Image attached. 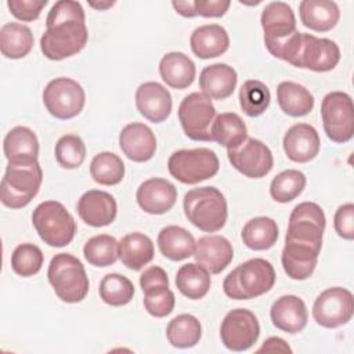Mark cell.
<instances>
[{"mask_svg": "<svg viewBox=\"0 0 354 354\" xmlns=\"http://www.w3.org/2000/svg\"><path fill=\"white\" fill-rule=\"evenodd\" d=\"M90 174L101 185H116L124 177V163L113 152H100L90 163Z\"/></svg>", "mask_w": 354, "mask_h": 354, "instance_id": "obj_37", "label": "cell"}, {"mask_svg": "<svg viewBox=\"0 0 354 354\" xmlns=\"http://www.w3.org/2000/svg\"><path fill=\"white\" fill-rule=\"evenodd\" d=\"M88 40L84 10L79 1H57L46 19L40 50L51 61H61L80 53Z\"/></svg>", "mask_w": 354, "mask_h": 354, "instance_id": "obj_2", "label": "cell"}, {"mask_svg": "<svg viewBox=\"0 0 354 354\" xmlns=\"http://www.w3.org/2000/svg\"><path fill=\"white\" fill-rule=\"evenodd\" d=\"M282 145L292 162L306 163L318 155L321 141L315 127L308 123H296L285 133Z\"/></svg>", "mask_w": 354, "mask_h": 354, "instance_id": "obj_19", "label": "cell"}, {"mask_svg": "<svg viewBox=\"0 0 354 354\" xmlns=\"http://www.w3.org/2000/svg\"><path fill=\"white\" fill-rule=\"evenodd\" d=\"M272 325L288 333L301 332L308 321L304 301L295 295H285L277 299L270 310Z\"/></svg>", "mask_w": 354, "mask_h": 354, "instance_id": "obj_23", "label": "cell"}, {"mask_svg": "<svg viewBox=\"0 0 354 354\" xmlns=\"http://www.w3.org/2000/svg\"><path fill=\"white\" fill-rule=\"evenodd\" d=\"M192 53L202 59L223 55L230 47V36L227 30L217 24L202 25L196 28L189 37Z\"/></svg>", "mask_w": 354, "mask_h": 354, "instance_id": "obj_24", "label": "cell"}, {"mask_svg": "<svg viewBox=\"0 0 354 354\" xmlns=\"http://www.w3.org/2000/svg\"><path fill=\"white\" fill-rule=\"evenodd\" d=\"M260 336L257 317L246 308L231 310L220 326L223 344L231 351H245L250 348Z\"/></svg>", "mask_w": 354, "mask_h": 354, "instance_id": "obj_14", "label": "cell"}, {"mask_svg": "<svg viewBox=\"0 0 354 354\" xmlns=\"http://www.w3.org/2000/svg\"><path fill=\"white\" fill-rule=\"evenodd\" d=\"M159 73L167 86L176 90H184L194 83L196 68L188 55L180 51H171L162 57Z\"/></svg>", "mask_w": 354, "mask_h": 354, "instance_id": "obj_26", "label": "cell"}, {"mask_svg": "<svg viewBox=\"0 0 354 354\" xmlns=\"http://www.w3.org/2000/svg\"><path fill=\"white\" fill-rule=\"evenodd\" d=\"M43 252L33 243L18 245L11 254V267L21 277H32L37 274L43 266Z\"/></svg>", "mask_w": 354, "mask_h": 354, "instance_id": "obj_43", "label": "cell"}, {"mask_svg": "<svg viewBox=\"0 0 354 354\" xmlns=\"http://www.w3.org/2000/svg\"><path fill=\"white\" fill-rule=\"evenodd\" d=\"M326 218L314 202H301L290 213L281 261L293 271H307L318 263Z\"/></svg>", "mask_w": 354, "mask_h": 354, "instance_id": "obj_1", "label": "cell"}, {"mask_svg": "<svg viewBox=\"0 0 354 354\" xmlns=\"http://www.w3.org/2000/svg\"><path fill=\"white\" fill-rule=\"evenodd\" d=\"M238 82L236 71L227 64H213L202 69L199 75V87L202 93L213 100L228 98Z\"/></svg>", "mask_w": 354, "mask_h": 354, "instance_id": "obj_25", "label": "cell"}, {"mask_svg": "<svg viewBox=\"0 0 354 354\" xmlns=\"http://www.w3.org/2000/svg\"><path fill=\"white\" fill-rule=\"evenodd\" d=\"M241 238L252 250H267L278 239V225L271 217H254L243 225Z\"/></svg>", "mask_w": 354, "mask_h": 354, "instance_id": "obj_35", "label": "cell"}, {"mask_svg": "<svg viewBox=\"0 0 354 354\" xmlns=\"http://www.w3.org/2000/svg\"><path fill=\"white\" fill-rule=\"evenodd\" d=\"M354 314L353 293L344 288L335 286L321 292L313 306L315 322L324 328L333 329L347 324Z\"/></svg>", "mask_w": 354, "mask_h": 354, "instance_id": "obj_13", "label": "cell"}, {"mask_svg": "<svg viewBox=\"0 0 354 354\" xmlns=\"http://www.w3.org/2000/svg\"><path fill=\"white\" fill-rule=\"evenodd\" d=\"M275 283L272 264L260 257L250 259L234 268L223 282L224 293L234 300H250L259 297Z\"/></svg>", "mask_w": 354, "mask_h": 354, "instance_id": "obj_4", "label": "cell"}, {"mask_svg": "<svg viewBox=\"0 0 354 354\" xmlns=\"http://www.w3.org/2000/svg\"><path fill=\"white\" fill-rule=\"evenodd\" d=\"M227 156L234 169L249 178H261L267 176L274 166L270 148L256 138L248 137L239 147L227 149Z\"/></svg>", "mask_w": 354, "mask_h": 354, "instance_id": "obj_15", "label": "cell"}, {"mask_svg": "<svg viewBox=\"0 0 354 354\" xmlns=\"http://www.w3.org/2000/svg\"><path fill=\"white\" fill-rule=\"evenodd\" d=\"M306 187L304 173L288 169L277 174L270 184V195L275 202L288 203L297 198Z\"/></svg>", "mask_w": 354, "mask_h": 354, "instance_id": "obj_40", "label": "cell"}, {"mask_svg": "<svg viewBox=\"0 0 354 354\" xmlns=\"http://www.w3.org/2000/svg\"><path fill=\"white\" fill-rule=\"evenodd\" d=\"M166 337L173 347H194L202 337V325L196 317L191 314H180L167 324Z\"/></svg>", "mask_w": 354, "mask_h": 354, "instance_id": "obj_36", "label": "cell"}, {"mask_svg": "<svg viewBox=\"0 0 354 354\" xmlns=\"http://www.w3.org/2000/svg\"><path fill=\"white\" fill-rule=\"evenodd\" d=\"M153 254V243L145 234L131 232L124 235L119 242V259L123 266L133 271H138L151 263Z\"/></svg>", "mask_w": 354, "mask_h": 354, "instance_id": "obj_30", "label": "cell"}, {"mask_svg": "<svg viewBox=\"0 0 354 354\" xmlns=\"http://www.w3.org/2000/svg\"><path fill=\"white\" fill-rule=\"evenodd\" d=\"M4 155L8 162H35L39 156V140L26 126H15L3 141Z\"/></svg>", "mask_w": 354, "mask_h": 354, "instance_id": "obj_28", "label": "cell"}, {"mask_svg": "<svg viewBox=\"0 0 354 354\" xmlns=\"http://www.w3.org/2000/svg\"><path fill=\"white\" fill-rule=\"evenodd\" d=\"M216 108L206 94L195 91L184 97L178 106V120L185 136L194 141H212L210 127Z\"/></svg>", "mask_w": 354, "mask_h": 354, "instance_id": "obj_11", "label": "cell"}, {"mask_svg": "<svg viewBox=\"0 0 354 354\" xmlns=\"http://www.w3.org/2000/svg\"><path fill=\"white\" fill-rule=\"evenodd\" d=\"M169 173L183 184H198L217 174L220 160L209 148L178 149L167 160Z\"/></svg>", "mask_w": 354, "mask_h": 354, "instance_id": "obj_9", "label": "cell"}, {"mask_svg": "<svg viewBox=\"0 0 354 354\" xmlns=\"http://www.w3.org/2000/svg\"><path fill=\"white\" fill-rule=\"evenodd\" d=\"M260 22L264 30V44L271 54L297 30L295 12L283 1L268 3L261 12Z\"/></svg>", "mask_w": 354, "mask_h": 354, "instance_id": "obj_16", "label": "cell"}, {"mask_svg": "<svg viewBox=\"0 0 354 354\" xmlns=\"http://www.w3.org/2000/svg\"><path fill=\"white\" fill-rule=\"evenodd\" d=\"M76 210L87 225L105 227L116 218L118 205L109 192L90 189L80 196Z\"/></svg>", "mask_w": 354, "mask_h": 354, "instance_id": "obj_17", "label": "cell"}, {"mask_svg": "<svg viewBox=\"0 0 354 354\" xmlns=\"http://www.w3.org/2000/svg\"><path fill=\"white\" fill-rule=\"evenodd\" d=\"M176 304L174 293L169 286H159L144 292V307L147 313L156 318L169 315Z\"/></svg>", "mask_w": 354, "mask_h": 354, "instance_id": "obj_44", "label": "cell"}, {"mask_svg": "<svg viewBox=\"0 0 354 354\" xmlns=\"http://www.w3.org/2000/svg\"><path fill=\"white\" fill-rule=\"evenodd\" d=\"M210 137L212 141L218 142L227 149H234L248 138V129L238 113L224 112L214 118L210 127Z\"/></svg>", "mask_w": 354, "mask_h": 354, "instance_id": "obj_31", "label": "cell"}, {"mask_svg": "<svg viewBox=\"0 0 354 354\" xmlns=\"http://www.w3.org/2000/svg\"><path fill=\"white\" fill-rule=\"evenodd\" d=\"M277 101L282 112L293 118L304 116L314 108L313 94L295 82H281L278 84Z\"/></svg>", "mask_w": 354, "mask_h": 354, "instance_id": "obj_32", "label": "cell"}, {"mask_svg": "<svg viewBox=\"0 0 354 354\" xmlns=\"http://www.w3.org/2000/svg\"><path fill=\"white\" fill-rule=\"evenodd\" d=\"M231 6L228 0H195V14L205 18H220Z\"/></svg>", "mask_w": 354, "mask_h": 354, "instance_id": "obj_47", "label": "cell"}, {"mask_svg": "<svg viewBox=\"0 0 354 354\" xmlns=\"http://www.w3.org/2000/svg\"><path fill=\"white\" fill-rule=\"evenodd\" d=\"M194 257L210 274H220L232 261L234 249L225 236L206 235L196 242Z\"/></svg>", "mask_w": 354, "mask_h": 354, "instance_id": "obj_22", "label": "cell"}, {"mask_svg": "<svg viewBox=\"0 0 354 354\" xmlns=\"http://www.w3.org/2000/svg\"><path fill=\"white\" fill-rule=\"evenodd\" d=\"M274 57L300 69L328 72L339 64L340 50L330 39L296 30L278 47Z\"/></svg>", "mask_w": 354, "mask_h": 354, "instance_id": "obj_3", "label": "cell"}, {"mask_svg": "<svg viewBox=\"0 0 354 354\" xmlns=\"http://www.w3.org/2000/svg\"><path fill=\"white\" fill-rule=\"evenodd\" d=\"M335 231L343 239L351 241L354 238V205L344 203L337 207L333 218Z\"/></svg>", "mask_w": 354, "mask_h": 354, "instance_id": "obj_46", "label": "cell"}, {"mask_svg": "<svg viewBox=\"0 0 354 354\" xmlns=\"http://www.w3.org/2000/svg\"><path fill=\"white\" fill-rule=\"evenodd\" d=\"M47 0H8L7 7L10 12L19 21L32 22L40 17Z\"/></svg>", "mask_w": 354, "mask_h": 354, "instance_id": "obj_45", "label": "cell"}, {"mask_svg": "<svg viewBox=\"0 0 354 354\" xmlns=\"http://www.w3.org/2000/svg\"><path fill=\"white\" fill-rule=\"evenodd\" d=\"M136 106L145 119L160 123L169 118L173 101L165 86L158 82H145L136 91Z\"/></svg>", "mask_w": 354, "mask_h": 354, "instance_id": "obj_18", "label": "cell"}, {"mask_svg": "<svg viewBox=\"0 0 354 354\" xmlns=\"http://www.w3.org/2000/svg\"><path fill=\"white\" fill-rule=\"evenodd\" d=\"M176 286L185 297L199 300L210 289V272L198 263L184 264L177 271Z\"/></svg>", "mask_w": 354, "mask_h": 354, "instance_id": "obj_34", "label": "cell"}, {"mask_svg": "<svg viewBox=\"0 0 354 354\" xmlns=\"http://www.w3.org/2000/svg\"><path fill=\"white\" fill-rule=\"evenodd\" d=\"M183 207L191 224L203 232H216L225 225L227 201L216 187L192 188L184 195Z\"/></svg>", "mask_w": 354, "mask_h": 354, "instance_id": "obj_5", "label": "cell"}, {"mask_svg": "<svg viewBox=\"0 0 354 354\" xmlns=\"http://www.w3.org/2000/svg\"><path fill=\"white\" fill-rule=\"evenodd\" d=\"M83 254L91 266H112L119 259V242L108 234L95 235L84 243Z\"/></svg>", "mask_w": 354, "mask_h": 354, "instance_id": "obj_38", "label": "cell"}, {"mask_svg": "<svg viewBox=\"0 0 354 354\" xmlns=\"http://www.w3.org/2000/svg\"><path fill=\"white\" fill-rule=\"evenodd\" d=\"M158 246L160 253L173 261H181L194 256L195 238L180 225H167L158 234Z\"/></svg>", "mask_w": 354, "mask_h": 354, "instance_id": "obj_29", "label": "cell"}, {"mask_svg": "<svg viewBox=\"0 0 354 354\" xmlns=\"http://www.w3.org/2000/svg\"><path fill=\"white\" fill-rule=\"evenodd\" d=\"M86 159V145L76 134H65L55 144V160L64 169H77Z\"/></svg>", "mask_w": 354, "mask_h": 354, "instance_id": "obj_42", "label": "cell"}, {"mask_svg": "<svg viewBox=\"0 0 354 354\" xmlns=\"http://www.w3.org/2000/svg\"><path fill=\"white\" fill-rule=\"evenodd\" d=\"M100 297L112 307H120L131 301L134 296L133 282L120 274H106L100 282Z\"/></svg>", "mask_w": 354, "mask_h": 354, "instance_id": "obj_39", "label": "cell"}, {"mask_svg": "<svg viewBox=\"0 0 354 354\" xmlns=\"http://www.w3.org/2000/svg\"><path fill=\"white\" fill-rule=\"evenodd\" d=\"M321 118L326 137L343 144L354 136V106L353 100L347 93L330 91L321 104Z\"/></svg>", "mask_w": 354, "mask_h": 354, "instance_id": "obj_10", "label": "cell"}, {"mask_svg": "<svg viewBox=\"0 0 354 354\" xmlns=\"http://www.w3.org/2000/svg\"><path fill=\"white\" fill-rule=\"evenodd\" d=\"M271 101V94L268 87L260 80H246L239 90V104L242 111L250 116L256 118L266 112Z\"/></svg>", "mask_w": 354, "mask_h": 354, "instance_id": "obj_41", "label": "cell"}, {"mask_svg": "<svg viewBox=\"0 0 354 354\" xmlns=\"http://www.w3.org/2000/svg\"><path fill=\"white\" fill-rule=\"evenodd\" d=\"M119 145L130 160L147 162L156 152V137L147 124L133 122L122 129Z\"/></svg>", "mask_w": 354, "mask_h": 354, "instance_id": "obj_21", "label": "cell"}, {"mask_svg": "<svg viewBox=\"0 0 354 354\" xmlns=\"http://www.w3.org/2000/svg\"><path fill=\"white\" fill-rule=\"evenodd\" d=\"M292 353V348L288 346V343L277 336L268 337L267 340H264L263 346L257 350V353Z\"/></svg>", "mask_w": 354, "mask_h": 354, "instance_id": "obj_49", "label": "cell"}, {"mask_svg": "<svg viewBox=\"0 0 354 354\" xmlns=\"http://www.w3.org/2000/svg\"><path fill=\"white\" fill-rule=\"evenodd\" d=\"M84 102L83 87L69 77L53 79L43 91V104L57 119L68 120L77 116L83 111Z\"/></svg>", "mask_w": 354, "mask_h": 354, "instance_id": "obj_12", "label": "cell"}, {"mask_svg": "<svg viewBox=\"0 0 354 354\" xmlns=\"http://www.w3.org/2000/svg\"><path fill=\"white\" fill-rule=\"evenodd\" d=\"M43 171L37 160L8 162L0 185V201L10 209L25 207L39 192Z\"/></svg>", "mask_w": 354, "mask_h": 354, "instance_id": "obj_6", "label": "cell"}, {"mask_svg": "<svg viewBox=\"0 0 354 354\" xmlns=\"http://www.w3.org/2000/svg\"><path fill=\"white\" fill-rule=\"evenodd\" d=\"M88 6L95 8V10H108L111 7L115 6V1H100V3H94V1H88Z\"/></svg>", "mask_w": 354, "mask_h": 354, "instance_id": "obj_51", "label": "cell"}, {"mask_svg": "<svg viewBox=\"0 0 354 354\" xmlns=\"http://www.w3.org/2000/svg\"><path fill=\"white\" fill-rule=\"evenodd\" d=\"M47 278L55 295L65 303H79L88 293V277L82 261L69 254H55L47 270Z\"/></svg>", "mask_w": 354, "mask_h": 354, "instance_id": "obj_7", "label": "cell"}, {"mask_svg": "<svg viewBox=\"0 0 354 354\" xmlns=\"http://www.w3.org/2000/svg\"><path fill=\"white\" fill-rule=\"evenodd\" d=\"M173 8L183 17L185 18H194L196 17L195 14V7H194V1L188 0V1H171Z\"/></svg>", "mask_w": 354, "mask_h": 354, "instance_id": "obj_50", "label": "cell"}, {"mask_svg": "<svg viewBox=\"0 0 354 354\" xmlns=\"http://www.w3.org/2000/svg\"><path fill=\"white\" fill-rule=\"evenodd\" d=\"M33 47V33L22 24L8 22L0 29V51L6 58L19 59L26 57Z\"/></svg>", "mask_w": 354, "mask_h": 354, "instance_id": "obj_33", "label": "cell"}, {"mask_svg": "<svg viewBox=\"0 0 354 354\" xmlns=\"http://www.w3.org/2000/svg\"><path fill=\"white\" fill-rule=\"evenodd\" d=\"M138 206L149 214L169 212L177 201V188L167 180L153 177L140 184L137 194Z\"/></svg>", "mask_w": 354, "mask_h": 354, "instance_id": "obj_20", "label": "cell"}, {"mask_svg": "<svg viewBox=\"0 0 354 354\" xmlns=\"http://www.w3.org/2000/svg\"><path fill=\"white\" fill-rule=\"evenodd\" d=\"M301 24L315 32H328L336 26L340 10L335 1L329 0H303L299 4Z\"/></svg>", "mask_w": 354, "mask_h": 354, "instance_id": "obj_27", "label": "cell"}, {"mask_svg": "<svg viewBox=\"0 0 354 354\" xmlns=\"http://www.w3.org/2000/svg\"><path fill=\"white\" fill-rule=\"evenodd\" d=\"M140 286L142 292L159 286H169V278L166 271L158 266L148 267L140 277Z\"/></svg>", "mask_w": 354, "mask_h": 354, "instance_id": "obj_48", "label": "cell"}, {"mask_svg": "<svg viewBox=\"0 0 354 354\" xmlns=\"http://www.w3.org/2000/svg\"><path fill=\"white\" fill-rule=\"evenodd\" d=\"M32 223L40 239L54 248L71 243L76 232L72 214L57 201H46L37 205L32 213Z\"/></svg>", "mask_w": 354, "mask_h": 354, "instance_id": "obj_8", "label": "cell"}]
</instances>
